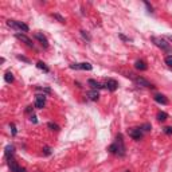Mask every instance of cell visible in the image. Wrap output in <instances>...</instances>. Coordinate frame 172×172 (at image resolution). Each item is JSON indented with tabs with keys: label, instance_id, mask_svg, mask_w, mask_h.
Segmentation results:
<instances>
[{
	"label": "cell",
	"instance_id": "15",
	"mask_svg": "<svg viewBox=\"0 0 172 172\" xmlns=\"http://www.w3.org/2000/svg\"><path fill=\"white\" fill-rule=\"evenodd\" d=\"M88 82H89V85H90L93 89H96V90H98V89H102V88H104V86L100 84V82H97L96 79H89Z\"/></svg>",
	"mask_w": 172,
	"mask_h": 172
},
{
	"label": "cell",
	"instance_id": "18",
	"mask_svg": "<svg viewBox=\"0 0 172 172\" xmlns=\"http://www.w3.org/2000/svg\"><path fill=\"white\" fill-rule=\"evenodd\" d=\"M4 79H5V82H8V84H12L14 82V74L11 73V71H7V73L4 74Z\"/></svg>",
	"mask_w": 172,
	"mask_h": 172
},
{
	"label": "cell",
	"instance_id": "16",
	"mask_svg": "<svg viewBox=\"0 0 172 172\" xmlns=\"http://www.w3.org/2000/svg\"><path fill=\"white\" fill-rule=\"evenodd\" d=\"M88 97L91 100V101H97V100L100 98V94H98V91L97 90H91V91H89L88 93Z\"/></svg>",
	"mask_w": 172,
	"mask_h": 172
},
{
	"label": "cell",
	"instance_id": "28",
	"mask_svg": "<svg viewBox=\"0 0 172 172\" xmlns=\"http://www.w3.org/2000/svg\"><path fill=\"white\" fill-rule=\"evenodd\" d=\"M11 131H12V134L15 136V134H16V127L14 124H11Z\"/></svg>",
	"mask_w": 172,
	"mask_h": 172
},
{
	"label": "cell",
	"instance_id": "1",
	"mask_svg": "<svg viewBox=\"0 0 172 172\" xmlns=\"http://www.w3.org/2000/svg\"><path fill=\"white\" fill-rule=\"evenodd\" d=\"M110 153L118 155V156H124L125 155V145H124V139H122V134H117L116 137V143L112 144L108 149Z\"/></svg>",
	"mask_w": 172,
	"mask_h": 172
},
{
	"label": "cell",
	"instance_id": "24",
	"mask_svg": "<svg viewBox=\"0 0 172 172\" xmlns=\"http://www.w3.org/2000/svg\"><path fill=\"white\" fill-rule=\"evenodd\" d=\"M18 59H19V61H23V62H27V63H30V59H28V58H26V57L18 55Z\"/></svg>",
	"mask_w": 172,
	"mask_h": 172
},
{
	"label": "cell",
	"instance_id": "9",
	"mask_svg": "<svg viewBox=\"0 0 172 172\" xmlns=\"http://www.w3.org/2000/svg\"><path fill=\"white\" fill-rule=\"evenodd\" d=\"M15 36L19 39V41H22L23 43H26V45H27L28 47H34V43H32V41H31V39L28 38L27 35H24V34L18 32V34H15Z\"/></svg>",
	"mask_w": 172,
	"mask_h": 172
},
{
	"label": "cell",
	"instance_id": "4",
	"mask_svg": "<svg viewBox=\"0 0 172 172\" xmlns=\"http://www.w3.org/2000/svg\"><path fill=\"white\" fill-rule=\"evenodd\" d=\"M128 77H131V78H133L134 84L139 85V86H144V88H148V89H153L155 86L151 84L149 81H147L145 78H143V77H133V74H129Z\"/></svg>",
	"mask_w": 172,
	"mask_h": 172
},
{
	"label": "cell",
	"instance_id": "26",
	"mask_svg": "<svg viewBox=\"0 0 172 172\" xmlns=\"http://www.w3.org/2000/svg\"><path fill=\"white\" fill-rule=\"evenodd\" d=\"M43 153H45V155H47V156H48V155L51 153V149H50V148H48V147H45V148H43Z\"/></svg>",
	"mask_w": 172,
	"mask_h": 172
},
{
	"label": "cell",
	"instance_id": "11",
	"mask_svg": "<svg viewBox=\"0 0 172 172\" xmlns=\"http://www.w3.org/2000/svg\"><path fill=\"white\" fill-rule=\"evenodd\" d=\"M34 36H35V39H38V41L41 42V45H42L45 48L48 47V41H47V38H46V36L43 35L42 32H35V34H34Z\"/></svg>",
	"mask_w": 172,
	"mask_h": 172
},
{
	"label": "cell",
	"instance_id": "31",
	"mask_svg": "<svg viewBox=\"0 0 172 172\" xmlns=\"http://www.w3.org/2000/svg\"><path fill=\"white\" fill-rule=\"evenodd\" d=\"M168 39H170V41L172 42V35H168Z\"/></svg>",
	"mask_w": 172,
	"mask_h": 172
},
{
	"label": "cell",
	"instance_id": "21",
	"mask_svg": "<svg viewBox=\"0 0 172 172\" xmlns=\"http://www.w3.org/2000/svg\"><path fill=\"white\" fill-rule=\"evenodd\" d=\"M165 63H167L170 67H172V55H168L165 57Z\"/></svg>",
	"mask_w": 172,
	"mask_h": 172
},
{
	"label": "cell",
	"instance_id": "13",
	"mask_svg": "<svg viewBox=\"0 0 172 172\" xmlns=\"http://www.w3.org/2000/svg\"><path fill=\"white\" fill-rule=\"evenodd\" d=\"M14 153H15V147L14 145H7L5 147V151H4V155L7 159H11V157L14 156Z\"/></svg>",
	"mask_w": 172,
	"mask_h": 172
},
{
	"label": "cell",
	"instance_id": "6",
	"mask_svg": "<svg viewBox=\"0 0 172 172\" xmlns=\"http://www.w3.org/2000/svg\"><path fill=\"white\" fill-rule=\"evenodd\" d=\"M8 165H10V168H11V172H26L24 168H22L20 165L12 159V157L8 159Z\"/></svg>",
	"mask_w": 172,
	"mask_h": 172
},
{
	"label": "cell",
	"instance_id": "23",
	"mask_svg": "<svg viewBox=\"0 0 172 172\" xmlns=\"http://www.w3.org/2000/svg\"><path fill=\"white\" fill-rule=\"evenodd\" d=\"M164 133L165 134H172V127H165L164 128Z\"/></svg>",
	"mask_w": 172,
	"mask_h": 172
},
{
	"label": "cell",
	"instance_id": "30",
	"mask_svg": "<svg viewBox=\"0 0 172 172\" xmlns=\"http://www.w3.org/2000/svg\"><path fill=\"white\" fill-rule=\"evenodd\" d=\"M31 121H32V122H36V117L34 116V114H32V116H31Z\"/></svg>",
	"mask_w": 172,
	"mask_h": 172
},
{
	"label": "cell",
	"instance_id": "32",
	"mask_svg": "<svg viewBox=\"0 0 172 172\" xmlns=\"http://www.w3.org/2000/svg\"><path fill=\"white\" fill-rule=\"evenodd\" d=\"M127 172H129V171H127Z\"/></svg>",
	"mask_w": 172,
	"mask_h": 172
},
{
	"label": "cell",
	"instance_id": "27",
	"mask_svg": "<svg viewBox=\"0 0 172 172\" xmlns=\"http://www.w3.org/2000/svg\"><path fill=\"white\" fill-rule=\"evenodd\" d=\"M144 4L147 5V8H148V11H149V12H153V8H152V5L149 4V3H148V2H145Z\"/></svg>",
	"mask_w": 172,
	"mask_h": 172
},
{
	"label": "cell",
	"instance_id": "19",
	"mask_svg": "<svg viewBox=\"0 0 172 172\" xmlns=\"http://www.w3.org/2000/svg\"><path fill=\"white\" fill-rule=\"evenodd\" d=\"M36 67L41 69V70H43L45 73H48V71H50V69L46 66V63H43V62H38V63H36Z\"/></svg>",
	"mask_w": 172,
	"mask_h": 172
},
{
	"label": "cell",
	"instance_id": "14",
	"mask_svg": "<svg viewBox=\"0 0 172 172\" xmlns=\"http://www.w3.org/2000/svg\"><path fill=\"white\" fill-rule=\"evenodd\" d=\"M134 67H136L137 70H141V71H144V70H147V69H148V66H147V63H145L144 61H141V59H139V61H136V62H134Z\"/></svg>",
	"mask_w": 172,
	"mask_h": 172
},
{
	"label": "cell",
	"instance_id": "22",
	"mask_svg": "<svg viewBox=\"0 0 172 172\" xmlns=\"http://www.w3.org/2000/svg\"><path fill=\"white\" fill-rule=\"evenodd\" d=\"M141 131H144V132L151 131V125H149V124H144V125L141 127Z\"/></svg>",
	"mask_w": 172,
	"mask_h": 172
},
{
	"label": "cell",
	"instance_id": "10",
	"mask_svg": "<svg viewBox=\"0 0 172 172\" xmlns=\"http://www.w3.org/2000/svg\"><path fill=\"white\" fill-rule=\"evenodd\" d=\"M46 104V96L45 94H38L35 100V108L36 109H42Z\"/></svg>",
	"mask_w": 172,
	"mask_h": 172
},
{
	"label": "cell",
	"instance_id": "25",
	"mask_svg": "<svg viewBox=\"0 0 172 172\" xmlns=\"http://www.w3.org/2000/svg\"><path fill=\"white\" fill-rule=\"evenodd\" d=\"M53 16H54V18H55V19H58V20H59V22H61V23H65V19H63V18H62V16H59V15H58V14H54V15H53Z\"/></svg>",
	"mask_w": 172,
	"mask_h": 172
},
{
	"label": "cell",
	"instance_id": "29",
	"mask_svg": "<svg viewBox=\"0 0 172 172\" xmlns=\"http://www.w3.org/2000/svg\"><path fill=\"white\" fill-rule=\"evenodd\" d=\"M81 34H82V36H84V38H86V39H88V41H90V36H89L88 34L85 32V31H81Z\"/></svg>",
	"mask_w": 172,
	"mask_h": 172
},
{
	"label": "cell",
	"instance_id": "2",
	"mask_svg": "<svg viewBox=\"0 0 172 172\" xmlns=\"http://www.w3.org/2000/svg\"><path fill=\"white\" fill-rule=\"evenodd\" d=\"M152 42H153L159 48H161V50H164V51H171L170 43L165 41V39L159 38V36H152Z\"/></svg>",
	"mask_w": 172,
	"mask_h": 172
},
{
	"label": "cell",
	"instance_id": "12",
	"mask_svg": "<svg viewBox=\"0 0 172 172\" xmlns=\"http://www.w3.org/2000/svg\"><path fill=\"white\" fill-rule=\"evenodd\" d=\"M155 101L156 102H159V104H161V105H167L168 104V98L164 96V94H155Z\"/></svg>",
	"mask_w": 172,
	"mask_h": 172
},
{
	"label": "cell",
	"instance_id": "20",
	"mask_svg": "<svg viewBox=\"0 0 172 172\" xmlns=\"http://www.w3.org/2000/svg\"><path fill=\"white\" fill-rule=\"evenodd\" d=\"M47 127L50 128V129H53V131H59V127L57 124H54V122H48Z\"/></svg>",
	"mask_w": 172,
	"mask_h": 172
},
{
	"label": "cell",
	"instance_id": "7",
	"mask_svg": "<svg viewBox=\"0 0 172 172\" xmlns=\"http://www.w3.org/2000/svg\"><path fill=\"white\" fill-rule=\"evenodd\" d=\"M71 69H75V70H91L93 69V66L90 63H88V62H82V63H73L70 65Z\"/></svg>",
	"mask_w": 172,
	"mask_h": 172
},
{
	"label": "cell",
	"instance_id": "3",
	"mask_svg": "<svg viewBox=\"0 0 172 172\" xmlns=\"http://www.w3.org/2000/svg\"><path fill=\"white\" fill-rule=\"evenodd\" d=\"M7 24L10 26V27H12V28H15V30H18V31H23V32H27L30 28H28V26L26 24V23H23V22H18V20H8L7 22Z\"/></svg>",
	"mask_w": 172,
	"mask_h": 172
},
{
	"label": "cell",
	"instance_id": "17",
	"mask_svg": "<svg viewBox=\"0 0 172 172\" xmlns=\"http://www.w3.org/2000/svg\"><path fill=\"white\" fill-rule=\"evenodd\" d=\"M167 118H168V114L165 113V112H159V113H157V120H159L160 122H164Z\"/></svg>",
	"mask_w": 172,
	"mask_h": 172
},
{
	"label": "cell",
	"instance_id": "5",
	"mask_svg": "<svg viewBox=\"0 0 172 172\" xmlns=\"http://www.w3.org/2000/svg\"><path fill=\"white\" fill-rule=\"evenodd\" d=\"M128 134L133 140H140L143 137V131H141V128H131V129H128Z\"/></svg>",
	"mask_w": 172,
	"mask_h": 172
},
{
	"label": "cell",
	"instance_id": "8",
	"mask_svg": "<svg viewBox=\"0 0 172 172\" xmlns=\"http://www.w3.org/2000/svg\"><path fill=\"white\" fill-rule=\"evenodd\" d=\"M105 88H108V90H110V91H114L118 88V84H117L116 79L108 78V79H105Z\"/></svg>",
	"mask_w": 172,
	"mask_h": 172
}]
</instances>
